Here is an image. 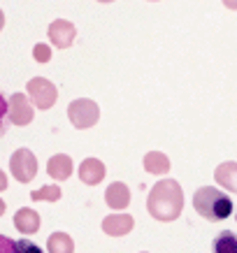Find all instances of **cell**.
Returning a JSON list of instances; mask_svg holds the SVG:
<instances>
[{
  "label": "cell",
  "instance_id": "6da1fadb",
  "mask_svg": "<svg viewBox=\"0 0 237 253\" xmlns=\"http://www.w3.org/2000/svg\"><path fill=\"white\" fill-rule=\"evenodd\" d=\"M146 209L156 221H175L182 216L184 209V191L175 179H163L149 191Z\"/></svg>",
  "mask_w": 237,
  "mask_h": 253
},
{
  "label": "cell",
  "instance_id": "7a4b0ae2",
  "mask_svg": "<svg viewBox=\"0 0 237 253\" xmlns=\"http://www.w3.org/2000/svg\"><path fill=\"white\" fill-rule=\"evenodd\" d=\"M193 207L205 221L219 223L226 221L233 214V200L221 191V188H212V186H202L193 195Z\"/></svg>",
  "mask_w": 237,
  "mask_h": 253
},
{
  "label": "cell",
  "instance_id": "3957f363",
  "mask_svg": "<svg viewBox=\"0 0 237 253\" xmlns=\"http://www.w3.org/2000/svg\"><path fill=\"white\" fill-rule=\"evenodd\" d=\"M68 119L70 123L79 128V130H86V128H93L100 119V107L89 98H79L72 100L68 105Z\"/></svg>",
  "mask_w": 237,
  "mask_h": 253
},
{
  "label": "cell",
  "instance_id": "277c9868",
  "mask_svg": "<svg viewBox=\"0 0 237 253\" xmlns=\"http://www.w3.org/2000/svg\"><path fill=\"white\" fill-rule=\"evenodd\" d=\"M9 169H12L16 181L28 184L38 174V158H35V154H33L31 149H19L9 158Z\"/></svg>",
  "mask_w": 237,
  "mask_h": 253
},
{
  "label": "cell",
  "instance_id": "5b68a950",
  "mask_svg": "<svg viewBox=\"0 0 237 253\" xmlns=\"http://www.w3.org/2000/svg\"><path fill=\"white\" fill-rule=\"evenodd\" d=\"M26 91L31 95V102L35 105L38 109H51L56 105V100H58V91H56V86L45 77H35L28 82L26 86Z\"/></svg>",
  "mask_w": 237,
  "mask_h": 253
},
{
  "label": "cell",
  "instance_id": "8992f818",
  "mask_svg": "<svg viewBox=\"0 0 237 253\" xmlns=\"http://www.w3.org/2000/svg\"><path fill=\"white\" fill-rule=\"evenodd\" d=\"M33 107L28 98L21 93H14L7 98V121H12L14 126H28L33 121Z\"/></svg>",
  "mask_w": 237,
  "mask_h": 253
},
{
  "label": "cell",
  "instance_id": "52a82bcc",
  "mask_svg": "<svg viewBox=\"0 0 237 253\" xmlns=\"http://www.w3.org/2000/svg\"><path fill=\"white\" fill-rule=\"evenodd\" d=\"M47 35H49V40H51V44H54L56 49H68V46L75 42L77 31L70 21H65V19H56V21L49 23Z\"/></svg>",
  "mask_w": 237,
  "mask_h": 253
},
{
  "label": "cell",
  "instance_id": "ba28073f",
  "mask_svg": "<svg viewBox=\"0 0 237 253\" xmlns=\"http://www.w3.org/2000/svg\"><path fill=\"white\" fill-rule=\"evenodd\" d=\"M133 228H135V221L128 214H112L102 221V230L107 232V235H112V237H123Z\"/></svg>",
  "mask_w": 237,
  "mask_h": 253
},
{
  "label": "cell",
  "instance_id": "9c48e42d",
  "mask_svg": "<svg viewBox=\"0 0 237 253\" xmlns=\"http://www.w3.org/2000/svg\"><path fill=\"white\" fill-rule=\"evenodd\" d=\"M105 165H102V161H98V158H86L82 165H79V179L84 181L86 186H95L100 184L102 179H105Z\"/></svg>",
  "mask_w": 237,
  "mask_h": 253
},
{
  "label": "cell",
  "instance_id": "30bf717a",
  "mask_svg": "<svg viewBox=\"0 0 237 253\" xmlns=\"http://www.w3.org/2000/svg\"><path fill=\"white\" fill-rule=\"evenodd\" d=\"M14 228L23 235H33L40 230V214L31 207H23L14 214Z\"/></svg>",
  "mask_w": 237,
  "mask_h": 253
},
{
  "label": "cell",
  "instance_id": "8fae6325",
  "mask_svg": "<svg viewBox=\"0 0 237 253\" xmlns=\"http://www.w3.org/2000/svg\"><path fill=\"white\" fill-rule=\"evenodd\" d=\"M47 172H49V176L56 179V181L70 179V174H72V161H70V156H65V154L51 156L49 163H47Z\"/></svg>",
  "mask_w": 237,
  "mask_h": 253
},
{
  "label": "cell",
  "instance_id": "7c38bea8",
  "mask_svg": "<svg viewBox=\"0 0 237 253\" xmlns=\"http://www.w3.org/2000/svg\"><path fill=\"white\" fill-rule=\"evenodd\" d=\"M105 202L112 209H126L130 205V188L126 184H121V181L109 184V188L105 191Z\"/></svg>",
  "mask_w": 237,
  "mask_h": 253
},
{
  "label": "cell",
  "instance_id": "4fadbf2b",
  "mask_svg": "<svg viewBox=\"0 0 237 253\" xmlns=\"http://www.w3.org/2000/svg\"><path fill=\"white\" fill-rule=\"evenodd\" d=\"M214 179L221 188H226L230 193H237V163H233V161L221 163L214 172Z\"/></svg>",
  "mask_w": 237,
  "mask_h": 253
},
{
  "label": "cell",
  "instance_id": "5bb4252c",
  "mask_svg": "<svg viewBox=\"0 0 237 253\" xmlns=\"http://www.w3.org/2000/svg\"><path fill=\"white\" fill-rule=\"evenodd\" d=\"M144 169L149 174H165L170 169V158L161 151H149L144 156Z\"/></svg>",
  "mask_w": 237,
  "mask_h": 253
},
{
  "label": "cell",
  "instance_id": "9a60e30c",
  "mask_svg": "<svg viewBox=\"0 0 237 253\" xmlns=\"http://www.w3.org/2000/svg\"><path fill=\"white\" fill-rule=\"evenodd\" d=\"M47 251L49 253H75V244L68 232H54L47 239Z\"/></svg>",
  "mask_w": 237,
  "mask_h": 253
},
{
  "label": "cell",
  "instance_id": "2e32d148",
  "mask_svg": "<svg viewBox=\"0 0 237 253\" xmlns=\"http://www.w3.org/2000/svg\"><path fill=\"white\" fill-rule=\"evenodd\" d=\"M212 253H237V232L223 230L214 237Z\"/></svg>",
  "mask_w": 237,
  "mask_h": 253
},
{
  "label": "cell",
  "instance_id": "e0dca14e",
  "mask_svg": "<svg viewBox=\"0 0 237 253\" xmlns=\"http://www.w3.org/2000/svg\"><path fill=\"white\" fill-rule=\"evenodd\" d=\"M63 191L58 188V186H42L40 191H33L31 193V200H35V202H42V200H47V202H56V200H61Z\"/></svg>",
  "mask_w": 237,
  "mask_h": 253
},
{
  "label": "cell",
  "instance_id": "ac0fdd59",
  "mask_svg": "<svg viewBox=\"0 0 237 253\" xmlns=\"http://www.w3.org/2000/svg\"><path fill=\"white\" fill-rule=\"evenodd\" d=\"M16 253H45L38 244H33L28 239H19L16 242Z\"/></svg>",
  "mask_w": 237,
  "mask_h": 253
},
{
  "label": "cell",
  "instance_id": "d6986e66",
  "mask_svg": "<svg viewBox=\"0 0 237 253\" xmlns=\"http://www.w3.org/2000/svg\"><path fill=\"white\" fill-rule=\"evenodd\" d=\"M33 56H35V61H38V63H47L49 58H51V49H49L47 44H35Z\"/></svg>",
  "mask_w": 237,
  "mask_h": 253
},
{
  "label": "cell",
  "instance_id": "ffe728a7",
  "mask_svg": "<svg viewBox=\"0 0 237 253\" xmlns=\"http://www.w3.org/2000/svg\"><path fill=\"white\" fill-rule=\"evenodd\" d=\"M0 253H16V242L9 237H0Z\"/></svg>",
  "mask_w": 237,
  "mask_h": 253
},
{
  "label": "cell",
  "instance_id": "44dd1931",
  "mask_svg": "<svg viewBox=\"0 0 237 253\" xmlns=\"http://www.w3.org/2000/svg\"><path fill=\"white\" fill-rule=\"evenodd\" d=\"M223 5L228 9H237V0H223Z\"/></svg>",
  "mask_w": 237,
  "mask_h": 253
},
{
  "label": "cell",
  "instance_id": "7402d4cb",
  "mask_svg": "<svg viewBox=\"0 0 237 253\" xmlns=\"http://www.w3.org/2000/svg\"><path fill=\"white\" fill-rule=\"evenodd\" d=\"M0 188H2V191L7 188V176L5 174H0Z\"/></svg>",
  "mask_w": 237,
  "mask_h": 253
},
{
  "label": "cell",
  "instance_id": "603a6c76",
  "mask_svg": "<svg viewBox=\"0 0 237 253\" xmlns=\"http://www.w3.org/2000/svg\"><path fill=\"white\" fill-rule=\"evenodd\" d=\"M98 2H114V0H98Z\"/></svg>",
  "mask_w": 237,
  "mask_h": 253
},
{
  "label": "cell",
  "instance_id": "cb8c5ba5",
  "mask_svg": "<svg viewBox=\"0 0 237 253\" xmlns=\"http://www.w3.org/2000/svg\"><path fill=\"white\" fill-rule=\"evenodd\" d=\"M142 253H146V251H142Z\"/></svg>",
  "mask_w": 237,
  "mask_h": 253
},
{
  "label": "cell",
  "instance_id": "d4e9b609",
  "mask_svg": "<svg viewBox=\"0 0 237 253\" xmlns=\"http://www.w3.org/2000/svg\"><path fill=\"white\" fill-rule=\"evenodd\" d=\"M151 2H153V0H151Z\"/></svg>",
  "mask_w": 237,
  "mask_h": 253
}]
</instances>
